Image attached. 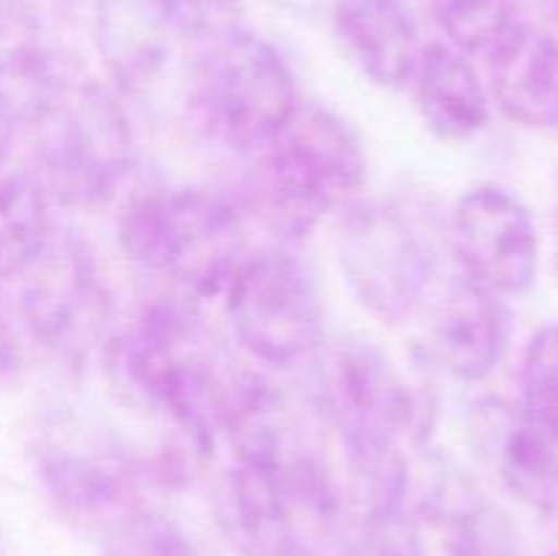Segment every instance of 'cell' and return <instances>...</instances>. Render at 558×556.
<instances>
[{
  "instance_id": "4316f807",
  "label": "cell",
  "mask_w": 558,
  "mask_h": 556,
  "mask_svg": "<svg viewBox=\"0 0 558 556\" xmlns=\"http://www.w3.org/2000/svg\"><path fill=\"white\" fill-rule=\"evenodd\" d=\"M550 556H558V537H556V543H554V554Z\"/></svg>"
},
{
  "instance_id": "4fadbf2b",
  "label": "cell",
  "mask_w": 558,
  "mask_h": 556,
  "mask_svg": "<svg viewBox=\"0 0 558 556\" xmlns=\"http://www.w3.org/2000/svg\"><path fill=\"white\" fill-rule=\"evenodd\" d=\"M216 516L223 537L243 556H298L300 518L270 467L234 458L216 491Z\"/></svg>"
},
{
  "instance_id": "d6986e66",
  "label": "cell",
  "mask_w": 558,
  "mask_h": 556,
  "mask_svg": "<svg viewBox=\"0 0 558 556\" xmlns=\"http://www.w3.org/2000/svg\"><path fill=\"white\" fill-rule=\"evenodd\" d=\"M54 238L52 196L33 169L0 174V273L16 278Z\"/></svg>"
},
{
  "instance_id": "cb8c5ba5",
  "label": "cell",
  "mask_w": 558,
  "mask_h": 556,
  "mask_svg": "<svg viewBox=\"0 0 558 556\" xmlns=\"http://www.w3.org/2000/svg\"><path fill=\"white\" fill-rule=\"evenodd\" d=\"M441 529L447 532V556H523L510 518L488 501Z\"/></svg>"
},
{
  "instance_id": "5b68a950",
  "label": "cell",
  "mask_w": 558,
  "mask_h": 556,
  "mask_svg": "<svg viewBox=\"0 0 558 556\" xmlns=\"http://www.w3.org/2000/svg\"><path fill=\"white\" fill-rule=\"evenodd\" d=\"M240 347L272 368H292L319 352L325 309L314 276L278 249L248 251L221 294Z\"/></svg>"
},
{
  "instance_id": "44dd1931",
  "label": "cell",
  "mask_w": 558,
  "mask_h": 556,
  "mask_svg": "<svg viewBox=\"0 0 558 556\" xmlns=\"http://www.w3.org/2000/svg\"><path fill=\"white\" fill-rule=\"evenodd\" d=\"M521 409L558 442V325L539 327L521 368Z\"/></svg>"
},
{
  "instance_id": "f1b7e54d",
  "label": "cell",
  "mask_w": 558,
  "mask_h": 556,
  "mask_svg": "<svg viewBox=\"0 0 558 556\" xmlns=\"http://www.w3.org/2000/svg\"><path fill=\"white\" fill-rule=\"evenodd\" d=\"M0 281H3V273H0Z\"/></svg>"
},
{
  "instance_id": "f546056e",
  "label": "cell",
  "mask_w": 558,
  "mask_h": 556,
  "mask_svg": "<svg viewBox=\"0 0 558 556\" xmlns=\"http://www.w3.org/2000/svg\"><path fill=\"white\" fill-rule=\"evenodd\" d=\"M298 556H308V554H298Z\"/></svg>"
},
{
  "instance_id": "3957f363",
  "label": "cell",
  "mask_w": 558,
  "mask_h": 556,
  "mask_svg": "<svg viewBox=\"0 0 558 556\" xmlns=\"http://www.w3.org/2000/svg\"><path fill=\"white\" fill-rule=\"evenodd\" d=\"M256 185L278 229L303 234L352 200L365 180V150L352 125L322 104H298L262 145Z\"/></svg>"
},
{
  "instance_id": "484cf974",
  "label": "cell",
  "mask_w": 558,
  "mask_h": 556,
  "mask_svg": "<svg viewBox=\"0 0 558 556\" xmlns=\"http://www.w3.org/2000/svg\"><path fill=\"white\" fill-rule=\"evenodd\" d=\"M14 134H16V123L3 112V109H0V169H3V164L9 161L11 145H14Z\"/></svg>"
},
{
  "instance_id": "ffe728a7",
  "label": "cell",
  "mask_w": 558,
  "mask_h": 556,
  "mask_svg": "<svg viewBox=\"0 0 558 556\" xmlns=\"http://www.w3.org/2000/svg\"><path fill=\"white\" fill-rule=\"evenodd\" d=\"M430 5L450 47L463 55L490 58L521 25V0H430Z\"/></svg>"
},
{
  "instance_id": "7402d4cb",
  "label": "cell",
  "mask_w": 558,
  "mask_h": 556,
  "mask_svg": "<svg viewBox=\"0 0 558 556\" xmlns=\"http://www.w3.org/2000/svg\"><path fill=\"white\" fill-rule=\"evenodd\" d=\"M178 41L210 44L238 31L243 0H140Z\"/></svg>"
},
{
  "instance_id": "8992f818",
  "label": "cell",
  "mask_w": 558,
  "mask_h": 556,
  "mask_svg": "<svg viewBox=\"0 0 558 556\" xmlns=\"http://www.w3.org/2000/svg\"><path fill=\"white\" fill-rule=\"evenodd\" d=\"M36 178L65 205L104 202L134 161V136L120 104L104 87L69 82L44 114Z\"/></svg>"
},
{
  "instance_id": "9c48e42d",
  "label": "cell",
  "mask_w": 558,
  "mask_h": 556,
  "mask_svg": "<svg viewBox=\"0 0 558 556\" xmlns=\"http://www.w3.org/2000/svg\"><path fill=\"white\" fill-rule=\"evenodd\" d=\"M20 314L36 341L63 358H80L109 319L107 287L90 251L71 234H54L22 276Z\"/></svg>"
},
{
  "instance_id": "603a6c76",
  "label": "cell",
  "mask_w": 558,
  "mask_h": 556,
  "mask_svg": "<svg viewBox=\"0 0 558 556\" xmlns=\"http://www.w3.org/2000/svg\"><path fill=\"white\" fill-rule=\"evenodd\" d=\"M104 556H194V548L161 512L134 507L107 529Z\"/></svg>"
},
{
  "instance_id": "7a4b0ae2",
  "label": "cell",
  "mask_w": 558,
  "mask_h": 556,
  "mask_svg": "<svg viewBox=\"0 0 558 556\" xmlns=\"http://www.w3.org/2000/svg\"><path fill=\"white\" fill-rule=\"evenodd\" d=\"M118 243L134 265L178 281L194 303L221 298L248 254L234 202L199 185H156L129 196Z\"/></svg>"
},
{
  "instance_id": "6da1fadb",
  "label": "cell",
  "mask_w": 558,
  "mask_h": 556,
  "mask_svg": "<svg viewBox=\"0 0 558 556\" xmlns=\"http://www.w3.org/2000/svg\"><path fill=\"white\" fill-rule=\"evenodd\" d=\"M194 305H153L140 325L109 341V374L129 401L163 414L191 445L210 450L227 428L238 374L218 371L205 352Z\"/></svg>"
},
{
  "instance_id": "30bf717a",
  "label": "cell",
  "mask_w": 558,
  "mask_h": 556,
  "mask_svg": "<svg viewBox=\"0 0 558 556\" xmlns=\"http://www.w3.org/2000/svg\"><path fill=\"white\" fill-rule=\"evenodd\" d=\"M450 249L458 273L499 298L526 292L539 273L532 210L499 185H477L456 202Z\"/></svg>"
},
{
  "instance_id": "5bb4252c",
  "label": "cell",
  "mask_w": 558,
  "mask_h": 556,
  "mask_svg": "<svg viewBox=\"0 0 558 556\" xmlns=\"http://www.w3.org/2000/svg\"><path fill=\"white\" fill-rule=\"evenodd\" d=\"M38 474L60 512L87 527L109 529L140 507L134 501V472L109 447L71 439H49L38 450Z\"/></svg>"
},
{
  "instance_id": "83f0119b",
  "label": "cell",
  "mask_w": 558,
  "mask_h": 556,
  "mask_svg": "<svg viewBox=\"0 0 558 556\" xmlns=\"http://www.w3.org/2000/svg\"><path fill=\"white\" fill-rule=\"evenodd\" d=\"M548 3H550V5H554V9L558 11V0H548Z\"/></svg>"
},
{
  "instance_id": "7c38bea8",
  "label": "cell",
  "mask_w": 558,
  "mask_h": 556,
  "mask_svg": "<svg viewBox=\"0 0 558 556\" xmlns=\"http://www.w3.org/2000/svg\"><path fill=\"white\" fill-rule=\"evenodd\" d=\"M472 431L480 458L515 499L537 512H558V442L505 401L480 403Z\"/></svg>"
},
{
  "instance_id": "d4e9b609",
  "label": "cell",
  "mask_w": 558,
  "mask_h": 556,
  "mask_svg": "<svg viewBox=\"0 0 558 556\" xmlns=\"http://www.w3.org/2000/svg\"><path fill=\"white\" fill-rule=\"evenodd\" d=\"M347 527V556H425L412 510L354 518Z\"/></svg>"
},
{
  "instance_id": "ba28073f",
  "label": "cell",
  "mask_w": 558,
  "mask_h": 556,
  "mask_svg": "<svg viewBox=\"0 0 558 556\" xmlns=\"http://www.w3.org/2000/svg\"><path fill=\"white\" fill-rule=\"evenodd\" d=\"M325 412L354 442H420L428 434V398L374 343H341L322 376Z\"/></svg>"
},
{
  "instance_id": "52a82bcc",
  "label": "cell",
  "mask_w": 558,
  "mask_h": 556,
  "mask_svg": "<svg viewBox=\"0 0 558 556\" xmlns=\"http://www.w3.org/2000/svg\"><path fill=\"white\" fill-rule=\"evenodd\" d=\"M338 265L365 311L385 322L417 314L434 287V254L403 210L352 205L338 229Z\"/></svg>"
},
{
  "instance_id": "e0dca14e",
  "label": "cell",
  "mask_w": 558,
  "mask_h": 556,
  "mask_svg": "<svg viewBox=\"0 0 558 556\" xmlns=\"http://www.w3.org/2000/svg\"><path fill=\"white\" fill-rule=\"evenodd\" d=\"M414 101L425 125L447 142L472 140L490 118V98L469 55L450 44H428L414 74Z\"/></svg>"
},
{
  "instance_id": "2e32d148",
  "label": "cell",
  "mask_w": 558,
  "mask_h": 556,
  "mask_svg": "<svg viewBox=\"0 0 558 556\" xmlns=\"http://www.w3.org/2000/svg\"><path fill=\"white\" fill-rule=\"evenodd\" d=\"M490 93L501 112L529 129H558V41L518 25L490 55Z\"/></svg>"
},
{
  "instance_id": "8fae6325",
  "label": "cell",
  "mask_w": 558,
  "mask_h": 556,
  "mask_svg": "<svg viewBox=\"0 0 558 556\" xmlns=\"http://www.w3.org/2000/svg\"><path fill=\"white\" fill-rule=\"evenodd\" d=\"M425 358L458 382H483L510 349V311L505 298L458 273L434 283L423 309Z\"/></svg>"
},
{
  "instance_id": "ac0fdd59",
  "label": "cell",
  "mask_w": 558,
  "mask_h": 556,
  "mask_svg": "<svg viewBox=\"0 0 558 556\" xmlns=\"http://www.w3.org/2000/svg\"><path fill=\"white\" fill-rule=\"evenodd\" d=\"M69 82L36 22L0 11V109L16 125H36Z\"/></svg>"
},
{
  "instance_id": "277c9868",
  "label": "cell",
  "mask_w": 558,
  "mask_h": 556,
  "mask_svg": "<svg viewBox=\"0 0 558 556\" xmlns=\"http://www.w3.org/2000/svg\"><path fill=\"white\" fill-rule=\"evenodd\" d=\"M196 125L229 150H259L292 118L300 96L294 74L270 41L238 31L205 44L189 71Z\"/></svg>"
},
{
  "instance_id": "9a60e30c",
  "label": "cell",
  "mask_w": 558,
  "mask_h": 556,
  "mask_svg": "<svg viewBox=\"0 0 558 556\" xmlns=\"http://www.w3.org/2000/svg\"><path fill=\"white\" fill-rule=\"evenodd\" d=\"M332 25L360 74L381 87H403L414 74L423 44L403 0H338Z\"/></svg>"
}]
</instances>
